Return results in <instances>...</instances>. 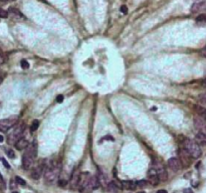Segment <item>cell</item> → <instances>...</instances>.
Segmentation results:
<instances>
[{
  "mask_svg": "<svg viewBox=\"0 0 206 193\" xmlns=\"http://www.w3.org/2000/svg\"><path fill=\"white\" fill-rule=\"evenodd\" d=\"M36 152H37L36 144L34 142L29 144L22 156V168L24 170L31 169L32 165L34 163V159L36 157Z\"/></svg>",
  "mask_w": 206,
  "mask_h": 193,
  "instance_id": "1",
  "label": "cell"
},
{
  "mask_svg": "<svg viewBox=\"0 0 206 193\" xmlns=\"http://www.w3.org/2000/svg\"><path fill=\"white\" fill-rule=\"evenodd\" d=\"M60 170H62V165L58 162H53V164L45 168L44 170V178L48 184L53 185L58 180Z\"/></svg>",
  "mask_w": 206,
  "mask_h": 193,
  "instance_id": "2",
  "label": "cell"
},
{
  "mask_svg": "<svg viewBox=\"0 0 206 193\" xmlns=\"http://www.w3.org/2000/svg\"><path fill=\"white\" fill-rule=\"evenodd\" d=\"M183 145H184V148L187 150V152L191 155V157L193 159H198L199 157H201L202 151H201L200 146L196 143L195 140L186 138V139H184Z\"/></svg>",
  "mask_w": 206,
  "mask_h": 193,
  "instance_id": "3",
  "label": "cell"
},
{
  "mask_svg": "<svg viewBox=\"0 0 206 193\" xmlns=\"http://www.w3.org/2000/svg\"><path fill=\"white\" fill-rule=\"evenodd\" d=\"M24 130H25V125L22 123L15 126V127H13L11 132L8 134V137H7L8 143L15 145L17 141L22 137L23 133H24Z\"/></svg>",
  "mask_w": 206,
  "mask_h": 193,
  "instance_id": "4",
  "label": "cell"
},
{
  "mask_svg": "<svg viewBox=\"0 0 206 193\" xmlns=\"http://www.w3.org/2000/svg\"><path fill=\"white\" fill-rule=\"evenodd\" d=\"M17 121V116H11L9 118H6V119L0 120V132H7L8 130H10L16 125Z\"/></svg>",
  "mask_w": 206,
  "mask_h": 193,
  "instance_id": "5",
  "label": "cell"
},
{
  "mask_svg": "<svg viewBox=\"0 0 206 193\" xmlns=\"http://www.w3.org/2000/svg\"><path fill=\"white\" fill-rule=\"evenodd\" d=\"M178 154H179V160L182 164V166L184 167H189L190 164H191V155L187 152V150L183 147L179 149V151H178Z\"/></svg>",
  "mask_w": 206,
  "mask_h": 193,
  "instance_id": "6",
  "label": "cell"
},
{
  "mask_svg": "<svg viewBox=\"0 0 206 193\" xmlns=\"http://www.w3.org/2000/svg\"><path fill=\"white\" fill-rule=\"evenodd\" d=\"M194 127L195 129L197 130V132H200V133H203L206 135V119L201 116H195L194 117Z\"/></svg>",
  "mask_w": 206,
  "mask_h": 193,
  "instance_id": "7",
  "label": "cell"
},
{
  "mask_svg": "<svg viewBox=\"0 0 206 193\" xmlns=\"http://www.w3.org/2000/svg\"><path fill=\"white\" fill-rule=\"evenodd\" d=\"M81 174L79 173L78 169H74L73 174H72V177H71V180H69V186L73 190L77 189L78 188V184H79V180H81Z\"/></svg>",
  "mask_w": 206,
  "mask_h": 193,
  "instance_id": "8",
  "label": "cell"
},
{
  "mask_svg": "<svg viewBox=\"0 0 206 193\" xmlns=\"http://www.w3.org/2000/svg\"><path fill=\"white\" fill-rule=\"evenodd\" d=\"M148 182L153 186H156L160 183V178L158 176V172L153 167L148 172Z\"/></svg>",
  "mask_w": 206,
  "mask_h": 193,
  "instance_id": "9",
  "label": "cell"
},
{
  "mask_svg": "<svg viewBox=\"0 0 206 193\" xmlns=\"http://www.w3.org/2000/svg\"><path fill=\"white\" fill-rule=\"evenodd\" d=\"M167 164H168V166H169V168L171 169V170L174 171V172L180 171L181 168H182V164L180 162L179 158H176V157H172L170 159H168Z\"/></svg>",
  "mask_w": 206,
  "mask_h": 193,
  "instance_id": "10",
  "label": "cell"
},
{
  "mask_svg": "<svg viewBox=\"0 0 206 193\" xmlns=\"http://www.w3.org/2000/svg\"><path fill=\"white\" fill-rule=\"evenodd\" d=\"M206 10V0H200L192 4L191 12L192 13H200Z\"/></svg>",
  "mask_w": 206,
  "mask_h": 193,
  "instance_id": "11",
  "label": "cell"
},
{
  "mask_svg": "<svg viewBox=\"0 0 206 193\" xmlns=\"http://www.w3.org/2000/svg\"><path fill=\"white\" fill-rule=\"evenodd\" d=\"M44 170H45V168L43 166V164H40V165L35 166L31 170V173H30L31 178L32 179H34V180H38L39 178L41 177V175H43V173Z\"/></svg>",
  "mask_w": 206,
  "mask_h": 193,
  "instance_id": "12",
  "label": "cell"
},
{
  "mask_svg": "<svg viewBox=\"0 0 206 193\" xmlns=\"http://www.w3.org/2000/svg\"><path fill=\"white\" fill-rule=\"evenodd\" d=\"M101 185V182L99 180V177L98 176H91L90 178V181H88V191L87 192H90L93 191L95 189H98Z\"/></svg>",
  "mask_w": 206,
  "mask_h": 193,
  "instance_id": "13",
  "label": "cell"
},
{
  "mask_svg": "<svg viewBox=\"0 0 206 193\" xmlns=\"http://www.w3.org/2000/svg\"><path fill=\"white\" fill-rule=\"evenodd\" d=\"M28 145H29V143H28V141H27V139L24 138V137H21L15 143V148L17 150H19V151H21V150L26 149L27 147H28Z\"/></svg>",
  "mask_w": 206,
  "mask_h": 193,
  "instance_id": "14",
  "label": "cell"
},
{
  "mask_svg": "<svg viewBox=\"0 0 206 193\" xmlns=\"http://www.w3.org/2000/svg\"><path fill=\"white\" fill-rule=\"evenodd\" d=\"M195 141L199 146H206V135L197 132V134L195 135Z\"/></svg>",
  "mask_w": 206,
  "mask_h": 193,
  "instance_id": "15",
  "label": "cell"
},
{
  "mask_svg": "<svg viewBox=\"0 0 206 193\" xmlns=\"http://www.w3.org/2000/svg\"><path fill=\"white\" fill-rule=\"evenodd\" d=\"M107 190H108V192H109V193H118L119 187H118V185H117L114 181H112V182L108 183Z\"/></svg>",
  "mask_w": 206,
  "mask_h": 193,
  "instance_id": "16",
  "label": "cell"
},
{
  "mask_svg": "<svg viewBox=\"0 0 206 193\" xmlns=\"http://www.w3.org/2000/svg\"><path fill=\"white\" fill-rule=\"evenodd\" d=\"M122 184H123V186L126 188V189L134 190V189H136V185H137V183L134 182V181H131V180H126V181L122 182Z\"/></svg>",
  "mask_w": 206,
  "mask_h": 193,
  "instance_id": "17",
  "label": "cell"
},
{
  "mask_svg": "<svg viewBox=\"0 0 206 193\" xmlns=\"http://www.w3.org/2000/svg\"><path fill=\"white\" fill-rule=\"evenodd\" d=\"M196 111L198 112L199 116L203 117V118H205V119H206V108L205 107H203V106L196 107Z\"/></svg>",
  "mask_w": 206,
  "mask_h": 193,
  "instance_id": "18",
  "label": "cell"
},
{
  "mask_svg": "<svg viewBox=\"0 0 206 193\" xmlns=\"http://www.w3.org/2000/svg\"><path fill=\"white\" fill-rule=\"evenodd\" d=\"M39 127V121L38 120H34L33 122L31 123V126H30V131L31 132H34L38 129Z\"/></svg>",
  "mask_w": 206,
  "mask_h": 193,
  "instance_id": "19",
  "label": "cell"
},
{
  "mask_svg": "<svg viewBox=\"0 0 206 193\" xmlns=\"http://www.w3.org/2000/svg\"><path fill=\"white\" fill-rule=\"evenodd\" d=\"M199 102H200L201 105L206 108V93L200 94L199 95Z\"/></svg>",
  "mask_w": 206,
  "mask_h": 193,
  "instance_id": "20",
  "label": "cell"
},
{
  "mask_svg": "<svg viewBox=\"0 0 206 193\" xmlns=\"http://www.w3.org/2000/svg\"><path fill=\"white\" fill-rule=\"evenodd\" d=\"M9 13H11L13 16H20V17H24L22 14L17 10L15 8H9Z\"/></svg>",
  "mask_w": 206,
  "mask_h": 193,
  "instance_id": "21",
  "label": "cell"
},
{
  "mask_svg": "<svg viewBox=\"0 0 206 193\" xmlns=\"http://www.w3.org/2000/svg\"><path fill=\"white\" fill-rule=\"evenodd\" d=\"M8 14H9L8 11L4 10V9H2V8H0V18H7Z\"/></svg>",
  "mask_w": 206,
  "mask_h": 193,
  "instance_id": "22",
  "label": "cell"
},
{
  "mask_svg": "<svg viewBox=\"0 0 206 193\" xmlns=\"http://www.w3.org/2000/svg\"><path fill=\"white\" fill-rule=\"evenodd\" d=\"M15 180H16V182L18 183V184L21 185V186H25V185H26V182L23 180L21 177H19V176H16V177H15Z\"/></svg>",
  "mask_w": 206,
  "mask_h": 193,
  "instance_id": "23",
  "label": "cell"
},
{
  "mask_svg": "<svg viewBox=\"0 0 206 193\" xmlns=\"http://www.w3.org/2000/svg\"><path fill=\"white\" fill-rule=\"evenodd\" d=\"M136 183H137V186H138V187L143 188V187H146V186H147L148 181H147V180H140V181H137Z\"/></svg>",
  "mask_w": 206,
  "mask_h": 193,
  "instance_id": "24",
  "label": "cell"
},
{
  "mask_svg": "<svg viewBox=\"0 0 206 193\" xmlns=\"http://www.w3.org/2000/svg\"><path fill=\"white\" fill-rule=\"evenodd\" d=\"M196 21L197 22H206V15L205 14H201L197 18H196Z\"/></svg>",
  "mask_w": 206,
  "mask_h": 193,
  "instance_id": "25",
  "label": "cell"
},
{
  "mask_svg": "<svg viewBox=\"0 0 206 193\" xmlns=\"http://www.w3.org/2000/svg\"><path fill=\"white\" fill-rule=\"evenodd\" d=\"M20 64H21V68L24 69H26L29 68V63H28V62H27V60H25V59H22L21 63H20Z\"/></svg>",
  "mask_w": 206,
  "mask_h": 193,
  "instance_id": "26",
  "label": "cell"
},
{
  "mask_svg": "<svg viewBox=\"0 0 206 193\" xmlns=\"http://www.w3.org/2000/svg\"><path fill=\"white\" fill-rule=\"evenodd\" d=\"M6 153H7V156H8L9 158H14V157H15L14 151H13V150H11V149H8L7 151H6Z\"/></svg>",
  "mask_w": 206,
  "mask_h": 193,
  "instance_id": "27",
  "label": "cell"
},
{
  "mask_svg": "<svg viewBox=\"0 0 206 193\" xmlns=\"http://www.w3.org/2000/svg\"><path fill=\"white\" fill-rule=\"evenodd\" d=\"M120 10H121V12H122V13H124V14H127V13H128V7L126 6V5H122V6H121V9H120Z\"/></svg>",
  "mask_w": 206,
  "mask_h": 193,
  "instance_id": "28",
  "label": "cell"
},
{
  "mask_svg": "<svg viewBox=\"0 0 206 193\" xmlns=\"http://www.w3.org/2000/svg\"><path fill=\"white\" fill-rule=\"evenodd\" d=\"M2 164L4 166H5V168H7V169H9L10 168V165L8 164V162L6 161V159H4V158H2Z\"/></svg>",
  "mask_w": 206,
  "mask_h": 193,
  "instance_id": "29",
  "label": "cell"
},
{
  "mask_svg": "<svg viewBox=\"0 0 206 193\" xmlns=\"http://www.w3.org/2000/svg\"><path fill=\"white\" fill-rule=\"evenodd\" d=\"M58 185H59L60 187H64L65 185H67V181H65V180H63V179H62V180H59V181H58Z\"/></svg>",
  "mask_w": 206,
  "mask_h": 193,
  "instance_id": "30",
  "label": "cell"
},
{
  "mask_svg": "<svg viewBox=\"0 0 206 193\" xmlns=\"http://www.w3.org/2000/svg\"><path fill=\"white\" fill-rule=\"evenodd\" d=\"M57 102H58V103H62V102H63V95L58 96V98H57Z\"/></svg>",
  "mask_w": 206,
  "mask_h": 193,
  "instance_id": "31",
  "label": "cell"
},
{
  "mask_svg": "<svg viewBox=\"0 0 206 193\" xmlns=\"http://www.w3.org/2000/svg\"><path fill=\"white\" fill-rule=\"evenodd\" d=\"M201 53H202L203 56H205V58H206V45L204 46L202 49H201Z\"/></svg>",
  "mask_w": 206,
  "mask_h": 193,
  "instance_id": "32",
  "label": "cell"
},
{
  "mask_svg": "<svg viewBox=\"0 0 206 193\" xmlns=\"http://www.w3.org/2000/svg\"><path fill=\"white\" fill-rule=\"evenodd\" d=\"M184 193H194V192L192 191V189H190V188H187V189L184 190Z\"/></svg>",
  "mask_w": 206,
  "mask_h": 193,
  "instance_id": "33",
  "label": "cell"
},
{
  "mask_svg": "<svg viewBox=\"0 0 206 193\" xmlns=\"http://www.w3.org/2000/svg\"><path fill=\"white\" fill-rule=\"evenodd\" d=\"M157 193H167V191H166V190H164V189H160V190H158V191H157Z\"/></svg>",
  "mask_w": 206,
  "mask_h": 193,
  "instance_id": "34",
  "label": "cell"
},
{
  "mask_svg": "<svg viewBox=\"0 0 206 193\" xmlns=\"http://www.w3.org/2000/svg\"><path fill=\"white\" fill-rule=\"evenodd\" d=\"M3 141H4V137H3L2 135H0V143H2Z\"/></svg>",
  "mask_w": 206,
  "mask_h": 193,
  "instance_id": "35",
  "label": "cell"
},
{
  "mask_svg": "<svg viewBox=\"0 0 206 193\" xmlns=\"http://www.w3.org/2000/svg\"><path fill=\"white\" fill-rule=\"evenodd\" d=\"M202 84H203V87H204V88H206V79L202 82Z\"/></svg>",
  "mask_w": 206,
  "mask_h": 193,
  "instance_id": "36",
  "label": "cell"
},
{
  "mask_svg": "<svg viewBox=\"0 0 206 193\" xmlns=\"http://www.w3.org/2000/svg\"><path fill=\"white\" fill-rule=\"evenodd\" d=\"M0 1H6V0H0Z\"/></svg>",
  "mask_w": 206,
  "mask_h": 193,
  "instance_id": "37",
  "label": "cell"
},
{
  "mask_svg": "<svg viewBox=\"0 0 206 193\" xmlns=\"http://www.w3.org/2000/svg\"><path fill=\"white\" fill-rule=\"evenodd\" d=\"M139 193H145V192H139Z\"/></svg>",
  "mask_w": 206,
  "mask_h": 193,
  "instance_id": "38",
  "label": "cell"
},
{
  "mask_svg": "<svg viewBox=\"0 0 206 193\" xmlns=\"http://www.w3.org/2000/svg\"><path fill=\"white\" fill-rule=\"evenodd\" d=\"M12 193H18V192H12Z\"/></svg>",
  "mask_w": 206,
  "mask_h": 193,
  "instance_id": "39",
  "label": "cell"
}]
</instances>
